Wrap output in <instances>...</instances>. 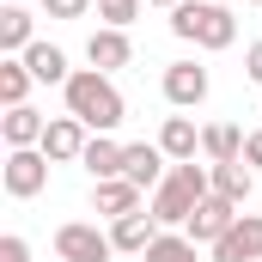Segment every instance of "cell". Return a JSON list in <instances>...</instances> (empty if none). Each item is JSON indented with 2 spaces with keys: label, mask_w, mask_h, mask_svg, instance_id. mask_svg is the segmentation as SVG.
<instances>
[{
  "label": "cell",
  "mask_w": 262,
  "mask_h": 262,
  "mask_svg": "<svg viewBox=\"0 0 262 262\" xmlns=\"http://www.w3.org/2000/svg\"><path fill=\"white\" fill-rule=\"evenodd\" d=\"M31 85H37V73L25 67V55H0V104L6 110H18L31 98Z\"/></svg>",
  "instance_id": "21"
},
{
  "label": "cell",
  "mask_w": 262,
  "mask_h": 262,
  "mask_svg": "<svg viewBox=\"0 0 262 262\" xmlns=\"http://www.w3.org/2000/svg\"><path fill=\"white\" fill-rule=\"evenodd\" d=\"M140 195H146V189H134L128 177H104V183H92V207H98L104 220H122V213H140Z\"/></svg>",
  "instance_id": "13"
},
{
  "label": "cell",
  "mask_w": 262,
  "mask_h": 262,
  "mask_svg": "<svg viewBox=\"0 0 262 262\" xmlns=\"http://www.w3.org/2000/svg\"><path fill=\"white\" fill-rule=\"evenodd\" d=\"M55 256L61 262H110L116 244H110V232H98L92 220H67V226H55Z\"/></svg>",
  "instance_id": "5"
},
{
  "label": "cell",
  "mask_w": 262,
  "mask_h": 262,
  "mask_svg": "<svg viewBox=\"0 0 262 262\" xmlns=\"http://www.w3.org/2000/svg\"><path fill=\"white\" fill-rule=\"evenodd\" d=\"M146 6H171V12H177V6H183V0H146Z\"/></svg>",
  "instance_id": "28"
},
{
  "label": "cell",
  "mask_w": 262,
  "mask_h": 262,
  "mask_svg": "<svg viewBox=\"0 0 262 262\" xmlns=\"http://www.w3.org/2000/svg\"><path fill=\"white\" fill-rule=\"evenodd\" d=\"M244 165H250V171H262V128L244 134Z\"/></svg>",
  "instance_id": "26"
},
{
  "label": "cell",
  "mask_w": 262,
  "mask_h": 262,
  "mask_svg": "<svg viewBox=\"0 0 262 262\" xmlns=\"http://www.w3.org/2000/svg\"><path fill=\"white\" fill-rule=\"evenodd\" d=\"M25 67L37 73V85H67V79H73V67H67V55L55 43H31V49H25Z\"/></svg>",
  "instance_id": "20"
},
{
  "label": "cell",
  "mask_w": 262,
  "mask_h": 262,
  "mask_svg": "<svg viewBox=\"0 0 262 262\" xmlns=\"http://www.w3.org/2000/svg\"><path fill=\"white\" fill-rule=\"evenodd\" d=\"M43 128H49V122H43L31 104H18V110L0 116V140H6V152H12V146H43Z\"/></svg>",
  "instance_id": "15"
},
{
  "label": "cell",
  "mask_w": 262,
  "mask_h": 262,
  "mask_svg": "<svg viewBox=\"0 0 262 262\" xmlns=\"http://www.w3.org/2000/svg\"><path fill=\"white\" fill-rule=\"evenodd\" d=\"M171 37H183V43L207 49V55H220V49L238 43V18H232L226 6H213V0H183V6L171 12Z\"/></svg>",
  "instance_id": "3"
},
{
  "label": "cell",
  "mask_w": 262,
  "mask_h": 262,
  "mask_svg": "<svg viewBox=\"0 0 262 262\" xmlns=\"http://www.w3.org/2000/svg\"><path fill=\"white\" fill-rule=\"evenodd\" d=\"M6 6H25V0H6Z\"/></svg>",
  "instance_id": "29"
},
{
  "label": "cell",
  "mask_w": 262,
  "mask_h": 262,
  "mask_svg": "<svg viewBox=\"0 0 262 262\" xmlns=\"http://www.w3.org/2000/svg\"><path fill=\"white\" fill-rule=\"evenodd\" d=\"M201 152H207V165L244 159V128H238V122H207V128H201Z\"/></svg>",
  "instance_id": "16"
},
{
  "label": "cell",
  "mask_w": 262,
  "mask_h": 262,
  "mask_svg": "<svg viewBox=\"0 0 262 262\" xmlns=\"http://www.w3.org/2000/svg\"><path fill=\"white\" fill-rule=\"evenodd\" d=\"M159 146H165V159H171V165H183V159H195L201 128L189 122V116H165V128H159Z\"/></svg>",
  "instance_id": "19"
},
{
  "label": "cell",
  "mask_w": 262,
  "mask_h": 262,
  "mask_svg": "<svg viewBox=\"0 0 262 262\" xmlns=\"http://www.w3.org/2000/svg\"><path fill=\"white\" fill-rule=\"evenodd\" d=\"M244 79H256V85H262V43L244 49Z\"/></svg>",
  "instance_id": "27"
},
{
  "label": "cell",
  "mask_w": 262,
  "mask_h": 262,
  "mask_svg": "<svg viewBox=\"0 0 262 262\" xmlns=\"http://www.w3.org/2000/svg\"><path fill=\"white\" fill-rule=\"evenodd\" d=\"M250 6H262V0H250Z\"/></svg>",
  "instance_id": "30"
},
{
  "label": "cell",
  "mask_w": 262,
  "mask_h": 262,
  "mask_svg": "<svg viewBox=\"0 0 262 262\" xmlns=\"http://www.w3.org/2000/svg\"><path fill=\"white\" fill-rule=\"evenodd\" d=\"M238 213H244V207H232V201L207 195V201L195 207V213H189V226H183V232H189L195 244H207V250H213V244H220V238H226V232L238 226Z\"/></svg>",
  "instance_id": "8"
},
{
  "label": "cell",
  "mask_w": 262,
  "mask_h": 262,
  "mask_svg": "<svg viewBox=\"0 0 262 262\" xmlns=\"http://www.w3.org/2000/svg\"><path fill=\"white\" fill-rule=\"evenodd\" d=\"M85 61L98 67V73H116V67H128V61H134L128 31H110V25H98V31L85 37Z\"/></svg>",
  "instance_id": "10"
},
{
  "label": "cell",
  "mask_w": 262,
  "mask_h": 262,
  "mask_svg": "<svg viewBox=\"0 0 262 262\" xmlns=\"http://www.w3.org/2000/svg\"><path fill=\"white\" fill-rule=\"evenodd\" d=\"M207 171H213V195H220V201H232V207H244V201H250L256 171H250L244 159H232V165H207Z\"/></svg>",
  "instance_id": "14"
},
{
  "label": "cell",
  "mask_w": 262,
  "mask_h": 262,
  "mask_svg": "<svg viewBox=\"0 0 262 262\" xmlns=\"http://www.w3.org/2000/svg\"><path fill=\"white\" fill-rule=\"evenodd\" d=\"M0 262H31V244H25L18 232H6V238H0Z\"/></svg>",
  "instance_id": "25"
},
{
  "label": "cell",
  "mask_w": 262,
  "mask_h": 262,
  "mask_svg": "<svg viewBox=\"0 0 262 262\" xmlns=\"http://www.w3.org/2000/svg\"><path fill=\"white\" fill-rule=\"evenodd\" d=\"M85 140H92V128H85L79 116H49L43 152H49V165H79V159H85Z\"/></svg>",
  "instance_id": "6"
},
{
  "label": "cell",
  "mask_w": 262,
  "mask_h": 262,
  "mask_svg": "<svg viewBox=\"0 0 262 262\" xmlns=\"http://www.w3.org/2000/svg\"><path fill=\"white\" fill-rule=\"evenodd\" d=\"M37 43V18L25 6H0V55H25Z\"/></svg>",
  "instance_id": "17"
},
{
  "label": "cell",
  "mask_w": 262,
  "mask_h": 262,
  "mask_svg": "<svg viewBox=\"0 0 262 262\" xmlns=\"http://www.w3.org/2000/svg\"><path fill=\"white\" fill-rule=\"evenodd\" d=\"M207 195H213V171L195 165V159H183V165H171V177L146 195V213H152L165 232H183V226H189V213H195Z\"/></svg>",
  "instance_id": "1"
},
{
  "label": "cell",
  "mask_w": 262,
  "mask_h": 262,
  "mask_svg": "<svg viewBox=\"0 0 262 262\" xmlns=\"http://www.w3.org/2000/svg\"><path fill=\"white\" fill-rule=\"evenodd\" d=\"M140 6H146V0H98V18H104L110 31H128L134 18H140Z\"/></svg>",
  "instance_id": "23"
},
{
  "label": "cell",
  "mask_w": 262,
  "mask_h": 262,
  "mask_svg": "<svg viewBox=\"0 0 262 262\" xmlns=\"http://www.w3.org/2000/svg\"><path fill=\"white\" fill-rule=\"evenodd\" d=\"M122 177H128L134 189L152 195V189L171 177V171H165V146H159V140H134V146H122Z\"/></svg>",
  "instance_id": "7"
},
{
  "label": "cell",
  "mask_w": 262,
  "mask_h": 262,
  "mask_svg": "<svg viewBox=\"0 0 262 262\" xmlns=\"http://www.w3.org/2000/svg\"><path fill=\"white\" fill-rule=\"evenodd\" d=\"M165 98H171L177 110H195L201 98H207V67H195V61H171V67H165Z\"/></svg>",
  "instance_id": "12"
},
{
  "label": "cell",
  "mask_w": 262,
  "mask_h": 262,
  "mask_svg": "<svg viewBox=\"0 0 262 262\" xmlns=\"http://www.w3.org/2000/svg\"><path fill=\"white\" fill-rule=\"evenodd\" d=\"M43 12H49V18H85L92 0H43Z\"/></svg>",
  "instance_id": "24"
},
{
  "label": "cell",
  "mask_w": 262,
  "mask_h": 262,
  "mask_svg": "<svg viewBox=\"0 0 262 262\" xmlns=\"http://www.w3.org/2000/svg\"><path fill=\"white\" fill-rule=\"evenodd\" d=\"M79 165L92 171V183H104V177H122V140H116V134H92Z\"/></svg>",
  "instance_id": "18"
},
{
  "label": "cell",
  "mask_w": 262,
  "mask_h": 262,
  "mask_svg": "<svg viewBox=\"0 0 262 262\" xmlns=\"http://www.w3.org/2000/svg\"><path fill=\"white\" fill-rule=\"evenodd\" d=\"M213 262H262V213H238V226L213 244Z\"/></svg>",
  "instance_id": "9"
},
{
  "label": "cell",
  "mask_w": 262,
  "mask_h": 262,
  "mask_svg": "<svg viewBox=\"0 0 262 262\" xmlns=\"http://www.w3.org/2000/svg\"><path fill=\"white\" fill-rule=\"evenodd\" d=\"M0 183H6L12 201L43 195V189H49V152H43V146H12L6 165H0Z\"/></svg>",
  "instance_id": "4"
},
{
  "label": "cell",
  "mask_w": 262,
  "mask_h": 262,
  "mask_svg": "<svg viewBox=\"0 0 262 262\" xmlns=\"http://www.w3.org/2000/svg\"><path fill=\"white\" fill-rule=\"evenodd\" d=\"M61 98H67V116H79L92 134H116V128H122V116H128L116 79L98 73V67H79V73L61 85Z\"/></svg>",
  "instance_id": "2"
},
{
  "label": "cell",
  "mask_w": 262,
  "mask_h": 262,
  "mask_svg": "<svg viewBox=\"0 0 262 262\" xmlns=\"http://www.w3.org/2000/svg\"><path fill=\"white\" fill-rule=\"evenodd\" d=\"M195 238H189V232H159V238H152V250H146V262H195Z\"/></svg>",
  "instance_id": "22"
},
{
  "label": "cell",
  "mask_w": 262,
  "mask_h": 262,
  "mask_svg": "<svg viewBox=\"0 0 262 262\" xmlns=\"http://www.w3.org/2000/svg\"><path fill=\"white\" fill-rule=\"evenodd\" d=\"M159 232H165V226H159L152 213H122V220H110V244H116L122 256H146Z\"/></svg>",
  "instance_id": "11"
}]
</instances>
